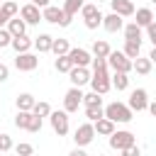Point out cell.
Masks as SVG:
<instances>
[{
  "instance_id": "obj_38",
  "label": "cell",
  "mask_w": 156,
  "mask_h": 156,
  "mask_svg": "<svg viewBox=\"0 0 156 156\" xmlns=\"http://www.w3.org/2000/svg\"><path fill=\"white\" fill-rule=\"evenodd\" d=\"M10 44H12L10 29H0V49H5V46H10Z\"/></svg>"
},
{
  "instance_id": "obj_31",
  "label": "cell",
  "mask_w": 156,
  "mask_h": 156,
  "mask_svg": "<svg viewBox=\"0 0 156 156\" xmlns=\"http://www.w3.org/2000/svg\"><path fill=\"white\" fill-rule=\"evenodd\" d=\"M83 5H85V0H66V2H63V12L73 17L78 10H83Z\"/></svg>"
},
{
  "instance_id": "obj_47",
  "label": "cell",
  "mask_w": 156,
  "mask_h": 156,
  "mask_svg": "<svg viewBox=\"0 0 156 156\" xmlns=\"http://www.w3.org/2000/svg\"><path fill=\"white\" fill-rule=\"evenodd\" d=\"M149 58H151V61H154V63H156V46H154V49H151V54H149Z\"/></svg>"
},
{
  "instance_id": "obj_10",
  "label": "cell",
  "mask_w": 156,
  "mask_h": 156,
  "mask_svg": "<svg viewBox=\"0 0 156 156\" xmlns=\"http://www.w3.org/2000/svg\"><path fill=\"white\" fill-rule=\"evenodd\" d=\"M83 102V93H80V88L78 85H73L68 93H66V98H63V110L66 112H78V105Z\"/></svg>"
},
{
  "instance_id": "obj_26",
  "label": "cell",
  "mask_w": 156,
  "mask_h": 156,
  "mask_svg": "<svg viewBox=\"0 0 156 156\" xmlns=\"http://www.w3.org/2000/svg\"><path fill=\"white\" fill-rule=\"evenodd\" d=\"M122 51H124L127 58L134 61V58L139 56V51H141V41H124V49H122Z\"/></svg>"
},
{
  "instance_id": "obj_23",
  "label": "cell",
  "mask_w": 156,
  "mask_h": 156,
  "mask_svg": "<svg viewBox=\"0 0 156 156\" xmlns=\"http://www.w3.org/2000/svg\"><path fill=\"white\" fill-rule=\"evenodd\" d=\"M151 58L149 56H136L134 58V71L139 73V76H146V73H151Z\"/></svg>"
},
{
  "instance_id": "obj_29",
  "label": "cell",
  "mask_w": 156,
  "mask_h": 156,
  "mask_svg": "<svg viewBox=\"0 0 156 156\" xmlns=\"http://www.w3.org/2000/svg\"><path fill=\"white\" fill-rule=\"evenodd\" d=\"M54 66H56L58 73H68V71L73 68V61H71L68 54H66V56H56V63H54Z\"/></svg>"
},
{
  "instance_id": "obj_19",
  "label": "cell",
  "mask_w": 156,
  "mask_h": 156,
  "mask_svg": "<svg viewBox=\"0 0 156 156\" xmlns=\"http://www.w3.org/2000/svg\"><path fill=\"white\" fill-rule=\"evenodd\" d=\"M134 17H136L134 22H136L139 27H149V24L154 22V12H151L149 7H139V10L134 12Z\"/></svg>"
},
{
  "instance_id": "obj_20",
  "label": "cell",
  "mask_w": 156,
  "mask_h": 156,
  "mask_svg": "<svg viewBox=\"0 0 156 156\" xmlns=\"http://www.w3.org/2000/svg\"><path fill=\"white\" fill-rule=\"evenodd\" d=\"M124 41H141V27L136 22L124 24Z\"/></svg>"
},
{
  "instance_id": "obj_3",
  "label": "cell",
  "mask_w": 156,
  "mask_h": 156,
  "mask_svg": "<svg viewBox=\"0 0 156 156\" xmlns=\"http://www.w3.org/2000/svg\"><path fill=\"white\" fill-rule=\"evenodd\" d=\"M41 17H44L46 22H51V24H58V27H68L71 20H73L71 15L63 12V7H54V5L44 7V10H41Z\"/></svg>"
},
{
  "instance_id": "obj_22",
  "label": "cell",
  "mask_w": 156,
  "mask_h": 156,
  "mask_svg": "<svg viewBox=\"0 0 156 156\" xmlns=\"http://www.w3.org/2000/svg\"><path fill=\"white\" fill-rule=\"evenodd\" d=\"M7 29H10V34H12V37H22V34L27 32V22H24V20H20V17H12V20L7 22Z\"/></svg>"
},
{
  "instance_id": "obj_24",
  "label": "cell",
  "mask_w": 156,
  "mask_h": 156,
  "mask_svg": "<svg viewBox=\"0 0 156 156\" xmlns=\"http://www.w3.org/2000/svg\"><path fill=\"white\" fill-rule=\"evenodd\" d=\"M34 105H37L34 95H29V93H20V95H17V110H27V112H32Z\"/></svg>"
},
{
  "instance_id": "obj_9",
  "label": "cell",
  "mask_w": 156,
  "mask_h": 156,
  "mask_svg": "<svg viewBox=\"0 0 156 156\" xmlns=\"http://www.w3.org/2000/svg\"><path fill=\"white\" fill-rule=\"evenodd\" d=\"M20 17L27 22V24H39L44 17H41V7H37L34 2H27V5H22V10H20Z\"/></svg>"
},
{
  "instance_id": "obj_34",
  "label": "cell",
  "mask_w": 156,
  "mask_h": 156,
  "mask_svg": "<svg viewBox=\"0 0 156 156\" xmlns=\"http://www.w3.org/2000/svg\"><path fill=\"white\" fill-rule=\"evenodd\" d=\"M32 112H34V115H39V117H49V115H51V105L41 100V102H37V105H34V110H32Z\"/></svg>"
},
{
  "instance_id": "obj_44",
  "label": "cell",
  "mask_w": 156,
  "mask_h": 156,
  "mask_svg": "<svg viewBox=\"0 0 156 156\" xmlns=\"http://www.w3.org/2000/svg\"><path fill=\"white\" fill-rule=\"evenodd\" d=\"M5 22H10V17H7V15L2 12V7H0V29L5 27Z\"/></svg>"
},
{
  "instance_id": "obj_27",
  "label": "cell",
  "mask_w": 156,
  "mask_h": 156,
  "mask_svg": "<svg viewBox=\"0 0 156 156\" xmlns=\"http://www.w3.org/2000/svg\"><path fill=\"white\" fill-rule=\"evenodd\" d=\"M85 117H88L90 122H98V119H102V117H105V110H102V105H88V107H85Z\"/></svg>"
},
{
  "instance_id": "obj_11",
  "label": "cell",
  "mask_w": 156,
  "mask_h": 156,
  "mask_svg": "<svg viewBox=\"0 0 156 156\" xmlns=\"http://www.w3.org/2000/svg\"><path fill=\"white\" fill-rule=\"evenodd\" d=\"M37 66H39V56H34V54H29V51L17 54V58H15V68H17V71H34Z\"/></svg>"
},
{
  "instance_id": "obj_40",
  "label": "cell",
  "mask_w": 156,
  "mask_h": 156,
  "mask_svg": "<svg viewBox=\"0 0 156 156\" xmlns=\"http://www.w3.org/2000/svg\"><path fill=\"white\" fill-rule=\"evenodd\" d=\"M146 37H149V41L156 46V22H151V24L146 27Z\"/></svg>"
},
{
  "instance_id": "obj_2",
  "label": "cell",
  "mask_w": 156,
  "mask_h": 156,
  "mask_svg": "<svg viewBox=\"0 0 156 156\" xmlns=\"http://www.w3.org/2000/svg\"><path fill=\"white\" fill-rule=\"evenodd\" d=\"M105 117L112 119V122L127 124V122L132 119V107H129V105H122V102H110V105L105 107Z\"/></svg>"
},
{
  "instance_id": "obj_15",
  "label": "cell",
  "mask_w": 156,
  "mask_h": 156,
  "mask_svg": "<svg viewBox=\"0 0 156 156\" xmlns=\"http://www.w3.org/2000/svg\"><path fill=\"white\" fill-rule=\"evenodd\" d=\"M110 7H112V12H117V15H122V17H132V15L136 12L132 0H110Z\"/></svg>"
},
{
  "instance_id": "obj_45",
  "label": "cell",
  "mask_w": 156,
  "mask_h": 156,
  "mask_svg": "<svg viewBox=\"0 0 156 156\" xmlns=\"http://www.w3.org/2000/svg\"><path fill=\"white\" fill-rule=\"evenodd\" d=\"M29 2H34V5H37V7H41V10H44V7H49V0H29Z\"/></svg>"
},
{
  "instance_id": "obj_5",
  "label": "cell",
  "mask_w": 156,
  "mask_h": 156,
  "mask_svg": "<svg viewBox=\"0 0 156 156\" xmlns=\"http://www.w3.org/2000/svg\"><path fill=\"white\" fill-rule=\"evenodd\" d=\"M80 15H83V20H85V27L88 29H98L100 24H102V12H100V7L98 5H83V10H80Z\"/></svg>"
},
{
  "instance_id": "obj_28",
  "label": "cell",
  "mask_w": 156,
  "mask_h": 156,
  "mask_svg": "<svg viewBox=\"0 0 156 156\" xmlns=\"http://www.w3.org/2000/svg\"><path fill=\"white\" fill-rule=\"evenodd\" d=\"M51 51H54L56 56H66V54L71 51V46H68V39H54V46H51Z\"/></svg>"
},
{
  "instance_id": "obj_21",
  "label": "cell",
  "mask_w": 156,
  "mask_h": 156,
  "mask_svg": "<svg viewBox=\"0 0 156 156\" xmlns=\"http://www.w3.org/2000/svg\"><path fill=\"white\" fill-rule=\"evenodd\" d=\"M95 134H102V136L115 134V122H112V119H107V117L98 119V122H95Z\"/></svg>"
},
{
  "instance_id": "obj_48",
  "label": "cell",
  "mask_w": 156,
  "mask_h": 156,
  "mask_svg": "<svg viewBox=\"0 0 156 156\" xmlns=\"http://www.w3.org/2000/svg\"><path fill=\"white\" fill-rule=\"evenodd\" d=\"M0 2H5V0H0Z\"/></svg>"
},
{
  "instance_id": "obj_35",
  "label": "cell",
  "mask_w": 156,
  "mask_h": 156,
  "mask_svg": "<svg viewBox=\"0 0 156 156\" xmlns=\"http://www.w3.org/2000/svg\"><path fill=\"white\" fill-rule=\"evenodd\" d=\"M83 102H85V107L88 105H102V98H100V93H88V95H83Z\"/></svg>"
},
{
  "instance_id": "obj_8",
  "label": "cell",
  "mask_w": 156,
  "mask_h": 156,
  "mask_svg": "<svg viewBox=\"0 0 156 156\" xmlns=\"http://www.w3.org/2000/svg\"><path fill=\"white\" fill-rule=\"evenodd\" d=\"M49 119H51V129H54L58 136H66V134H68V112H66V110H63V112H51Z\"/></svg>"
},
{
  "instance_id": "obj_7",
  "label": "cell",
  "mask_w": 156,
  "mask_h": 156,
  "mask_svg": "<svg viewBox=\"0 0 156 156\" xmlns=\"http://www.w3.org/2000/svg\"><path fill=\"white\" fill-rule=\"evenodd\" d=\"M110 146H112L115 151H124V149L134 146V134L127 132V129H122V132L115 129V134H110Z\"/></svg>"
},
{
  "instance_id": "obj_13",
  "label": "cell",
  "mask_w": 156,
  "mask_h": 156,
  "mask_svg": "<svg viewBox=\"0 0 156 156\" xmlns=\"http://www.w3.org/2000/svg\"><path fill=\"white\" fill-rule=\"evenodd\" d=\"M68 78H71V83L73 85H85V83H90V71H88V66H73L71 71H68Z\"/></svg>"
},
{
  "instance_id": "obj_39",
  "label": "cell",
  "mask_w": 156,
  "mask_h": 156,
  "mask_svg": "<svg viewBox=\"0 0 156 156\" xmlns=\"http://www.w3.org/2000/svg\"><path fill=\"white\" fill-rule=\"evenodd\" d=\"M12 149V139L7 134H0V151H10Z\"/></svg>"
},
{
  "instance_id": "obj_33",
  "label": "cell",
  "mask_w": 156,
  "mask_h": 156,
  "mask_svg": "<svg viewBox=\"0 0 156 156\" xmlns=\"http://www.w3.org/2000/svg\"><path fill=\"white\" fill-rule=\"evenodd\" d=\"M0 7H2V12H5V15L10 17V20H12V17H17V12H20L17 2H12V0H5V2H2Z\"/></svg>"
},
{
  "instance_id": "obj_1",
  "label": "cell",
  "mask_w": 156,
  "mask_h": 156,
  "mask_svg": "<svg viewBox=\"0 0 156 156\" xmlns=\"http://www.w3.org/2000/svg\"><path fill=\"white\" fill-rule=\"evenodd\" d=\"M107 66L112 68V73H129L134 68V61L124 56V51H110L107 56Z\"/></svg>"
},
{
  "instance_id": "obj_41",
  "label": "cell",
  "mask_w": 156,
  "mask_h": 156,
  "mask_svg": "<svg viewBox=\"0 0 156 156\" xmlns=\"http://www.w3.org/2000/svg\"><path fill=\"white\" fill-rule=\"evenodd\" d=\"M122 156H141V151H139V146L134 144V146H129V149H124V151H122Z\"/></svg>"
},
{
  "instance_id": "obj_6",
  "label": "cell",
  "mask_w": 156,
  "mask_h": 156,
  "mask_svg": "<svg viewBox=\"0 0 156 156\" xmlns=\"http://www.w3.org/2000/svg\"><path fill=\"white\" fill-rule=\"evenodd\" d=\"M93 139H95V124H93V122H83V124L73 132V141H76V146H88Z\"/></svg>"
},
{
  "instance_id": "obj_14",
  "label": "cell",
  "mask_w": 156,
  "mask_h": 156,
  "mask_svg": "<svg viewBox=\"0 0 156 156\" xmlns=\"http://www.w3.org/2000/svg\"><path fill=\"white\" fill-rule=\"evenodd\" d=\"M102 27H105L110 34H115V32L124 29V17H122V15H117V12H110V15H105V20H102Z\"/></svg>"
},
{
  "instance_id": "obj_36",
  "label": "cell",
  "mask_w": 156,
  "mask_h": 156,
  "mask_svg": "<svg viewBox=\"0 0 156 156\" xmlns=\"http://www.w3.org/2000/svg\"><path fill=\"white\" fill-rule=\"evenodd\" d=\"M41 119H44V117H39V115H34V112H32V122H29L27 132H39V129H41Z\"/></svg>"
},
{
  "instance_id": "obj_25",
  "label": "cell",
  "mask_w": 156,
  "mask_h": 156,
  "mask_svg": "<svg viewBox=\"0 0 156 156\" xmlns=\"http://www.w3.org/2000/svg\"><path fill=\"white\" fill-rule=\"evenodd\" d=\"M110 51H112V49H110L107 41H102V39H100V41H98V39L93 41V56H95V58H107Z\"/></svg>"
},
{
  "instance_id": "obj_49",
  "label": "cell",
  "mask_w": 156,
  "mask_h": 156,
  "mask_svg": "<svg viewBox=\"0 0 156 156\" xmlns=\"http://www.w3.org/2000/svg\"><path fill=\"white\" fill-rule=\"evenodd\" d=\"M151 2H156V0H151Z\"/></svg>"
},
{
  "instance_id": "obj_4",
  "label": "cell",
  "mask_w": 156,
  "mask_h": 156,
  "mask_svg": "<svg viewBox=\"0 0 156 156\" xmlns=\"http://www.w3.org/2000/svg\"><path fill=\"white\" fill-rule=\"evenodd\" d=\"M90 85H93V90H95V93L105 95V93H107V90L112 88V76L107 73V68H98V71H93Z\"/></svg>"
},
{
  "instance_id": "obj_12",
  "label": "cell",
  "mask_w": 156,
  "mask_h": 156,
  "mask_svg": "<svg viewBox=\"0 0 156 156\" xmlns=\"http://www.w3.org/2000/svg\"><path fill=\"white\" fill-rule=\"evenodd\" d=\"M129 107H132V112H134V110H136V112H141V110H146V107H149V95H146V90H144V88L132 90V95H129Z\"/></svg>"
},
{
  "instance_id": "obj_17",
  "label": "cell",
  "mask_w": 156,
  "mask_h": 156,
  "mask_svg": "<svg viewBox=\"0 0 156 156\" xmlns=\"http://www.w3.org/2000/svg\"><path fill=\"white\" fill-rule=\"evenodd\" d=\"M10 46H12L17 54H24V51H29V49L34 46V41H32L29 37L22 34V37H12V44H10Z\"/></svg>"
},
{
  "instance_id": "obj_43",
  "label": "cell",
  "mask_w": 156,
  "mask_h": 156,
  "mask_svg": "<svg viewBox=\"0 0 156 156\" xmlns=\"http://www.w3.org/2000/svg\"><path fill=\"white\" fill-rule=\"evenodd\" d=\"M68 156H88V154L83 151V146H76V149H73V151H71Z\"/></svg>"
},
{
  "instance_id": "obj_32",
  "label": "cell",
  "mask_w": 156,
  "mask_h": 156,
  "mask_svg": "<svg viewBox=\"0 0 156 156\" xmlns=\"http://www.w3.org/2000/svg\"><path fill=\"white\" fill-rule=\"evenodd\" d=\"M29 122H32V112L20 110V112H17V117H15V124H17L20 129H27V127H29Z\"/></svg>"
},
{
  "instance_id": "obj_30",
  "label": "cell",
  "mask_w": 156,
  "mask_h": 156,
  "mask_svg": "<svg viewBox=\"0 0 156 156\" xmlns=\"http://www.w3.org/2000/svg\"><path fill=\"white\" fill-rule=\"evenodd\" d=\"M112 88H117V90H127V88H129V78H127V73H112Z\"/></svg>"
},
{
  "instance_id": "obj_18",
  "label": "cell",
  "mask_w": 156,
  "mask_h": 156,
  "mask_svg": "<svg viewBox=\"0 0 156 156\" xmlns=\"http://www.w3.org/2000/svg\"><path fill=\"white\" fill-rule=\"evenodd\" d=\"M51 46H54V37H51V34H39V37L34 39V49H37L39 54L51 51Z\"/></svg>"
},
{
  "instance_id": "obj_42",
  "label": "cell",
  "mask_w": 156,
  "mask_h": 156,
  "mask_svg": "<svg viewBox=\"0 0 156 156\" xmlns=\"http://www.w3.org/2000/svg\"><path fill=\"white\" fill-rule=\"evenodd\" d=\"M7 78H10V68L0 61V83H2V80H7Z\"/></svg>"
},
{
  "instance_id": "obj_16",
  "label": "cell",
  "mask_w": 156,
  "mask_h": 156,
  "mask_svg": "<svg viewBox=\"0 0 156 156\" xmlns=\"http://www.w3.org/2000/svg\"><path fill=\"white\" fill-rule=\"evenodd\" d=\"M68 58L73 61V66H88V63H93V56H90V51H85V49H71L68 51Z\"/></svg>"
},
{
  "instance_id": "obj_37",
  "label": "cell",
  "mask_w": 156,
  "mask_h": 156,
  "mask_svg": "<svg viewBox=\"0 0 156 156\" xmlns=\"http://www.w3.org/2000/svg\"><path fill=\"white\" fill-rule=\"evenodd\" d=\"M15 151H17V156H32V154H34L32 144H17V146H15Z\"/></svg>"
},
{
  "instance_id": "obj_46",
  "label": "cell",
  "mask_w": 156,
  "mask_h": 156,
  "mask_svg": "<svg viewBox=\"0 0 156 156\" xmlns=\"http://www.w3.org/2000/svg\"><path fill=\"white\" fill-rule=\"evenodd\" d=\"M146 110H149V112L156 117V102H149V107H146Z\"/></svg>"
}]
</instances>
